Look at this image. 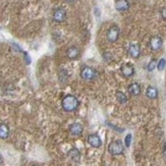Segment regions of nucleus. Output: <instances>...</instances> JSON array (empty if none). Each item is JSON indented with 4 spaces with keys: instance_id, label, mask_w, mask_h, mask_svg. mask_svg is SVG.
Here are the masks:
<instances>
[{
    "instance_id": "obj_16",
    "label": "nucleus",
    "mask_w": 166,
    "mask_h": 166,
    "mask_svg": "<svg viewBox=\"0 0 166 166\" xmlns=\"http://www.w3.org/2000/svg\"><path fill=\"white\" fill-rule=\"evenodd\" d=\"M68 156L74 161H78L80 160V151L78 150V149H72L69 152H68Z\"/></svg>"
},
{
    "instance_id": "obj_12",
    "label": "nucleus",
    "mask_w": 166,
    "mask_h": 166,
    "mask_svg": "<svg viewBox=\"0 0 166 166\" xmlns=\"http://www.w3.org/2000/svg\"><path fill=\"white\" fill-rule=\"evenodd\" d=\"M80 54V50L78 49V47L76 46H72L67 49V51H66V55L69 58V59H74V58H77Z\"/></svg>"
},
{
    "instance_id": "obj_8",
    "label": "nucleus",
    "mask_w": 166,
    "mask_h": 166,
    "mask_svg": "<svg viewBox=\"0 0 166 166\" xmlns=\"http://www.w3.org/2000/svg\"><path fill=\"white\" fill-rule=\"evenodd\" d=\"M130 7V3L127 0H116L115 2V8L118 11H126Z\"/></svg>"
},
{
    "instance_id": "obj_18",
    "label": "nucleus",
    "mask_w": 166,
    "mask_h": 166,
    "mask_svg": "<svg viewBox=\"0 0 166 166\" xmlns=\"http://www.w3.org/2000/svg\"><path fill=\"white\" fill-rule=\"evenodd\" d=\"M155 66H156V60L155 59H152L151 61H150V63L148 64V70L149 72H152L153 69L155 68Z\"/></svg>"
},
{
    "instance_id": "obj_17",
    "label": "nucleus",
    "mask_w": 166,
    "mask_h": 166,
    "mask_svg": "<svg viewBox=\"0 0 166 166\" xmlns=\"http://www.w3.org/2000/svg\"><path fill=\"white\" fill-rule=\"evenodd\" d=\"M116 99H117V101L119 103H126L127 101L126 96L122 92H117V93H116Z\"/></svg>"
},
{
    "instance_id": "obj_7",
    "label": "nucleus",
    "mask_w": 166,
    "mask_h": 166,
    "mask_svg": "<svg viewBox=\"0 0 166 166\" xmlns=\"http://www.w3.org/2000/svg\"><path fill=\"white\" fill-rule=\"evenodd\" d=\"M65 16L66 13L63 8H57V9H55L54 13H53V19L57 23H61L65 19Z\"/></svg>"
},
{
    "instance_id": "obj_25",
    "label": "nucleus",
    "mask_w": 166,
    "mask_h": 166,
    "mask_svg": "<svg viewBox=\"0 0 166 166\" xmlns=\"http://www.w3.org/2000/svg\"><path fill=\"white\" fill-rule=\"evenodd\" d=\"M33 166H37V165H33Z\"/></svg>"
},
{
    "instance_id": "obj_5",
    "label": "nucleus",
    "mask_w": 166,
    "mask_h": 166,
    "mask_svg": "<svg viewBox=\"0 0 166 166\" xmlns=\"http://www.w3.org/2000/svg\"><path fill=\"white\" fill-rule=\"evenodd\" d=\"M87 141H88V143L94 148H99V147H101V145H102L100 137L97 135H90L88 137V139H87Z\"/></svg>"
},
{
    "instance_id": "obj_20",
    "label": "nucleus",
    "mask_w": 166,
    "mask_h": 166,
    "mask_svg": "<svg viewBox=\"0 0 166 166\" xmlns=\"http://www.w3.org/2000/svg\"><path fill=\"white\" fill-rule=\"evenodd\" d=\"M131 135H127L126 137V146L130 147L131 146Z\"/></svg>"
},
{
    "instance_id": "obj_15",
    "label": "nucleus",
    "mask_w": 166,
    "mask_h": 166,
    "mask_svg": "<svg viewBox=\"0 0 166 166\" xmlns=\"http://www.w3.org/2000/svg\"><path fill=\"white\" fill-rule=\"evenodd\" d=\"M146 95L148 98L150 99H155L157 97V95H158V91H157V89L155 88V87H148L147 88V91H146Z\"/></svg>"
},
{
    "instance_id": "obj_1",
    "label": "nucleus",
    "mask_w": 166,
    "mask_h": 166,
    "mask_svg": "<svg viewBox=\"0 0 166 166\" xmlns=\"http://www.w3.org/2000/svg\"><path fill=\"white\" fill-rule=\"evenodd\" d=\"M62 108L65 111L70 112L78 108V100L73 96V95H65L61 101Z\"/></svg>"
},
{
    "instance_id": "obj_14",
    "label": "nucleus",
    "mask_w": 166,
    "mask_h": 166,
    "mask_svg": "<svg viewBox=\"0 0 166 166\" xmlns=\"http://www.w3.org/2000/svg\"><path fill=\"white\" fill-rule=\"evenodd\" d=\"M128 92H130V94L132 95V96H138V95L141 93L140 85L137 84V83H134V84L130 85V87H128Z\"/></svg>"
},
{
    "instance_id": "obj_9",
    "label": "nucleus",
    "mask_w": 166,
    "mask_h": 166,
    "mask_svg": "<svg viewBox=\"0 0 166 166\" xmlns=\"http://www.w3.org/2000/svg\"><path fill=\"white\" fill-rule=\"evenodd\" d=\"M121 72L126 78H130L134 74L135 68H134V66L131 64H123L121 66Z\"/></svg>"
},
{
    "instance_id": "obj_2",
    "label": "nucleus",
    "mask_w": 166,
    "mask_h": 166,
    "mask_svg": "<svg viewBox=\"0 0 166 166\" xmlns=\"http://www.w3.org/2000/svg\"><path fill=\"white\" fill-rule=\"evenodd\" d=\"M108 152L111 155H120L123 152V145L120 141H114L109 144L108 146Z\"/></svg>"
},
{
    "instance_id": "obj_24",
    "label": "nucleus",
    "mask_w": 166,
    "mask_h": 166,
    "mask_svg": "<svg viewBox=\"0 0 166 166\" xmlns=\"http://www.w3.org/2000/svg\"><path fill=\"white\" fill-rule=\"evenodd\" d=\"M65 1H66V2H73L74 0H65Z\"/></svg>"
},
{
    "instance_id": "obj_23",
    "label": "nucleus",
    "mask_w": 166,
    "mask_h": 166,
    "mask_svg": "<svg viewBox=\"0 0 166 166\" xmlns=\"http://www.w3.org/2000/svg\"><path fill=\"white\" fill-rule=\"evenodd\" d=\"M2 162H3V158H2V156L0 155V165L2 164Z\"/></svg>"
},
{
    "instance_id": "obj_3",
    "label": "nucleus",
    "mask_w": 166,
    "mask_h": 166,
    "mask_svg": "<svg viewBox=\"0 0 166 166\" xmlns=\"http://www.w3.org/2000/svg\"><path fill=\"white\" fill-rule=\"evenodd\" d=\"M118 36H119V28L117 26L110 27L106 33V38L111 43L115 42V41L118 39Z\"/></svg>"
},
{
    "instance_id": "obj_4",
    "label": "nucleus",
    "mask_w": 166,
    "mask_h": 166,
    "mask_svg": "<svg viewBox=\"0 0 166 166\" xmlns=\"http://www.w3.org/2000/svg\"><path fill=\"white\" fill-rule=\"evenodd\" d=\"M81 77L84 80L91 81L96 77V72H95L94 68L90 67V66H84L81 70Z\"/></svg>"
},
{
    "instance_id": "obj_19",
    "label": "nucleus",
    "mask_w": 166,
    "mask_h": 166,
    "mask_svg": "<svg viewBox=\"0 0 166 166\" xmlns=\"http://www.w3.org/2000/svg\"><path fill=\"white\" fill-rule=\"evenodd\" d=\"M165 64H166V61L162 58V59H160V61L158 62V66H157V67H158L159 70H163L165 67Z\"/></svg>"
},
{
    "instance_id": "obj_10",
    "label": "nucleus",
    "mask_w": 166,
    "mask_h": 166,
    "mask_svg": "<svg viewBox=\"0 0 166 166\" xmlns=\"http://www.w3.org/2000/svg\"><path fill=\"white\" fill-rule=\"evenodd\" d=\"M69 131L72 136H80L83 132V126L80 123H72L69 127Z\"/></svg>"
},
{
    "instance_id": "obj_6",
    "label": "nucleus",
    "mask_w": 166,
    "mask_h": 166,
    "mask_svg": "<svg viewBox=\"0 0 166 166\" xmlns=\"http://www.w3.org/2000/svg\"><path fill=\"white\" fill-rule=\"evenodd\" d=\"M149 45H150V48L152 49V50H154V51L159 50L161 46H162V39H161L160 37H157V36L153 37V38H151Z\"/></svg>"
},
{
    "instance_id": "obj_21",
    "label": "nucleus",
    "mask_w": 166,
    "mask_h": 166,
    "mask_svg": "<svg viewBox=\"0 0 166 166\" xmlns=\"http://www.w3.org/2000/svg\"><path fill=\"white\" fill-rule=\"evenodd\" d=\"M160 14H161V16H162L163 19H166V7H163L162 9H161Z\"/></svg>"
},
{
    "instance_id": "obj_11",
    "label": "nucleus",
    "mask_w": 166,
    "mask_h": 166,
    "mask_svg": "<svg viewBox=\"0 0 166 166\" xmlns=\"http://www.w3.org/2000/svg\"><path fill=\"white\" fill-rule=\"evenodd\" d=\"M128 54L134 58H138L140 56V47L137 44H131L128 47Z\"/></svg>"
},
{
    "instance_id": "obj_13",
    "label": "nucleus",
    "mask_w": 166,
    "mask_h": 166,
    "mask_svg": "<svg viewBox=\"0 0 166 166\" xmlns=\"http://www.w3.org/2000/svg\"><path fill=\"white\" fill-rule=\"evenodd\" d=\"M9 136V128H8L7 124L1 123L0 124V139L5 140Z\"/></svg>"
},
{
    "instance_id": "obj_22",
    "label": "nucleus",
    "mask_w": 166,
    "mask_h": 166,
    "mask_svg": "<svg viewBox=\"0 0 166 166\" xmlns=\"http://www.w3.org/2000/svg\"><path fill=\"white\" fill-rule=\"evenodd\" d=\"M163 155H164V157L166 158V146H165V148H164V150H163Z\"/></svg>"
}]
</instances>
